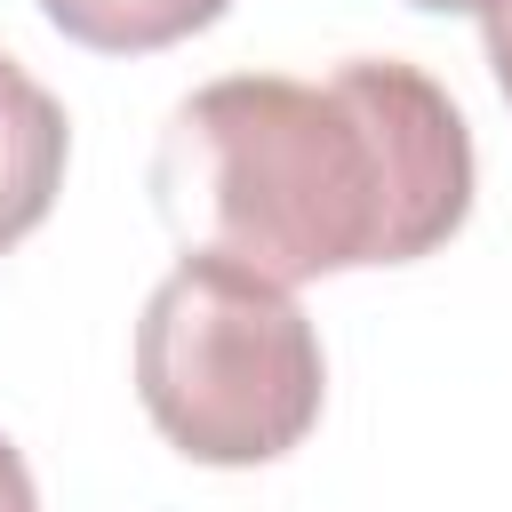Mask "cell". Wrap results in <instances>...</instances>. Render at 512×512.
Wrapping results in <instances>:
<instances>
[{"mask_svg": "<svg viewBox=\"0 0 512 512\" xmlns=\"http://www.w3.org/2000/svg\"><path fill=\"white\" fill-rule=\"evenodd\" d=\"M152 200L192 256H232L280 288L416 264L472 216V128L400 56H352L328 80L232 72L168 112Z\"/></svg>", "mask_w": 512, "mask_h": 512, "instance_id": "obj_1", "label": "cell"}, {"mask_svg": "<svg viewBox=\"0 0 512 512\" xmlns=\"http://www.w3.org/2000/svg\"><path fill=\"white\" fill-rule=\"evenodd\" d=\"M232 0H40V16L96 56H152L208 32Z\"/></svg>", "mask_w": 512, "mask_h": 512, "instance_id": "obj_4", "label": "cell"}, {"mask_svg": "<svg viewBox=\"0 0 512 512\" xmlns=\"http://www.w3.org/2000/svg\"><path fill=\"white\" fill-rule=\"evenodd\" d=\"M408 8H432V16H464V8H472V16H488L496 0H408Z\"/></svg>", "mask_w": 512, "mask_h": 512, "instance_id": "obj_7", "label": "cell"}, {"mask_svg": "<svg viewBox=\"0 0 512 512\" xmlns=\"http://www.w3.org/2000/svg\"><path fill=\"white\" fill-rule=\"evenodd\" d=\"M0 512H40V488H32V464L16 440H0Z\"/></svg>", "mask_w": 512, "mask_h": 512, "instance_id": "obj_5", "label": "cell"}, {"mask_svg": "<svg viewBox=\"0 0 512 512\" xmlns=\"http://www.w3.org/2000/svg\"><path fill=\"white\" fill-rule=\"evenodd\" d=\"M64 160H72V120L64 104L0 48V256L48 224L56 192H64Z\"/></svg>", "mask_w": 512, "mask_h": 512, "instance_id": "obj_3", "label": "cell"}, {"mask_svg": "<svg viewBox=\"0 0 512 512\" xmlns=\"http://www.w3.org/2000/svg\"><path fill=\"white\" fill-rule=\"evenodd\" d=\"M480 32H488V72H496V88H504V104H512V0H496V8L480 16Z\"/></svg>", "mask_w": 512, "mask_h": 512, "instance_id": "obj_6", "label": "cell"}, {"mask_svg": "<svg viewBox=\"0 0 512 512\" xmlns=\"http://www.w3.org/2000/svg\"><path fill=\"white\" fill-rule=\"evenodd\" d=\"M136 400L176 456L240 472L320 424L328 360L280 280L232 256H184L136 312Z\"/></svg>", "mask_w": 512, "mask_h": 512, "instance_id": "obj_2", "label": "cell"}]
</instances>
